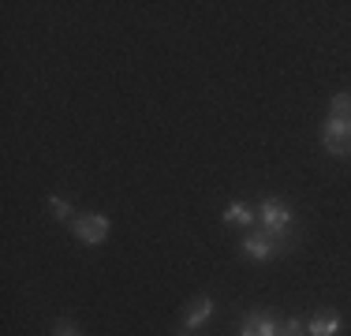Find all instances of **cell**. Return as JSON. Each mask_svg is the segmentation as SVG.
Returning <instances> with one entry per match:
<instances>
[{
	"mask_svg": "<svg viewBox=\"0 0 351 336\" xmlns=\"http://www.w3.org/2000/svg\"><path fill=\"white\" fill-rule=\"evenodd\" d=\"M224 224H236V228H254L258 224V209H250L247 202H228L221 213Z\"/></svg>",
	"mask_w": 351,
	"mask_h": 336,
	"instance_id": "ba28073f",
	"label": "cell"
},
{
	"mask_svg": "<svg viewBox=\"0 0 351 336\" xmlns=\"http://www.w3.org/2000/svg\"><path fill=\"white\" fill-rule=\"evenodd\" d=\"M108 228H112V217L108 213H79L71 221V235L79 243H86V247H101Z\"/></svg>",
	"mask_w": 351,
	"mask_h": 336,
	"instance_id": "3957f363",
	"label": "cell"
},
{
	"mask_svg": "<svg viewBox=\"0 0 351 336\" xmlns=\"http://www.w3.org/2000/svg\"><path fill=\"white\" fill-rule=\"evenodd\" d=\"M210 317H213V299L210 296H198V299L187 302V310H183V329L198 333L202 325H210Z\"/></svg>",
	"mask_w": 351,
	"mask_h": 336,
	"instance_id": "5b68a950",
	"label": "cell"
},
{
	"mask_svg": "<svg viewBox=\"0 0 351 336\" xmlns=\"http://www.w3.org/2000/svg\"><path fill=\"white\" fill-rule=\"evenodd\" d=\"M280 336H306V322H303V317H284V322H280Z\"/></svg>",
	"mask_w": 351,
	"mask_h": 336,
	"instance_id": "30bf717a",
	"label": "cell"
},
{
	"mask_svg": "<svg viewBox=\"0 0 351 336\" xmlns=\"http://www.w3.org/2000/svg\"><path fill=\"white\" fill-rule=\"evenodd\" d=\"M45 209L53 213V221L68 224V228H71V221H75V217H79V213L71 209V202H68V198H60V195H49V198H45Z\"/></svg>",
	"mask_w": 351,
	"mask_h": 336,
	"instance_id": "9c48e42d",
	"label": "cell"
},
{
	"mask_svg": "<svg viewBox=\"0 0 351 336\" xmlns=\"http://www.w3.org/2000/svg\"><path fill=\"white\" fill-rule=\"evenodd\" d=\"M239 336H280V322L273 314H247Z\"/></svg>",
	"mask_w": 351,
	"mask_h": 336,
	"instance_id": "8992f818",
	"label": "cell"
},
{
	"mask_svg": "<svg viewBox=\"0 0 351 336\" xmlns=\"http://www.w3.org/2000/svg\"><path fill=\"white\" fill-rule=\"evenodd\" d=\"M53 336H82V329L71 322V317H60V322L53 325Z\"/></svg>",
	"mask_w": 351,
	"mask_h": 336,
	"instance_id": "8fae6325",
	"label": "cell"
},
{
	"mask_svg": "<svg viewBox=\"0 0 351 336\" xmlns=\"http://www.w3.org/2000/svg\"><path fill=\"white\" fill-rule=\"evenodd\" d=\"M340 329H344L340 314H322V310H314V314L306 317V336H340Z\"/></svg>",
	"mask_w": 351,
	"mask_h": 336,
	"instance_id": "52a82bcc",
	"label": "cell"
},
{
	"mask_svg": "<svg viewBox=\"0 0 351 336\" xmlns=\"http://www.w3.org/2000/svg\"><path fill=\"white\" fill-rule=\"evenodd\" d=\"M239 250H243V258L247 262H273L277 254H284V243H277V239H269L262 228H250L247 235H243V243H239Z\"/></svg>",
	"mask_w": 351,
	"mask_h": 336,
	"instance_id": "277c9868",
	"label": "cell"
},
{
	"mask_svg": "<svg viewBox=\"0 0 351 336\" xmlns=\"http://www.w3.org/2000/svg\"><path fill=\"white\" fill-rule=\"evenodd\" d=\"M258 224H262V232L269 235V239H277L288 247V235L295 228V213H291V206L284 198H262V206H258Z\"/></svg>",
	"mask_w": 351,
	"mask_h": 336,
	"instance_id": "6da1fadb",
	"label": "cell"
},
{
	"mask_svg": "<svg viewBox=\"0 0 351 336\" xmlns=\"http://www.w3.org/2000/svg\"><path fill=\"white\" fill-rule=\"evenodd\" d=\"M172 336H191V333H187V329H180V333H172Z\"/></svg>",
	"mask_w": 351,
	"mask_h": 336,
	"instance_id": "7c38bea8",
	"label": "cell"
},
{
	"mask_svg": "<svg viewBox=\"0 0 351 336\" xmlns=\"http://www.w3.org/2000/svg\"><path fill=\"white\" fill-rule=\"evenodd\" d=\"M322 146L332 157H351V116H325Z\"/></svg>",
	"mask_w": 351,
	"mask_h": 336,
	"instance_id": "7a4b0ae2",
	"label": "cell"
}]
</instances>
